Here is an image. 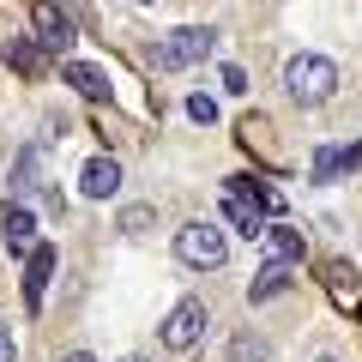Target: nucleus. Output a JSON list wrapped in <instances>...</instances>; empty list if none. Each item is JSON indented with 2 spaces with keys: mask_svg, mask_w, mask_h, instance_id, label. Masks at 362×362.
I'll use <instances>...</instances> for the list:
<instances>
[{
  "mask_svg": "<svg viewBox=\"0 0 362 362\" xmlns=\"http://www.w3.org/2000/svg\"><path fill=\"white\" fill-rule=\"evenodd\" d=\"M223 90H230V97H242V90H247V73H242V66H223Z\"/></svg>",
  "mask_w": 362,
  "mask_h": 362,
  "instance_id": "nucleus-19",
  "label": "nucleus"
},
{
  "mask_svg": "<svg viewBox=\"0 0 362 362\" xmlns=\"http://www.w3.org/2000/svg\"><path fill=\"white\" fill-rule=\"evenodd\" d=\"M211 49H218V30L211 25H181V30H169V37L157 42V73H181V66L206 61Z\"/></svg>",
  "mask_w": 362,
  "mask_h": 362,
  "instance_id": "nucleus-3",
  "label": "nucleus"
},
{
  "mask_svg": "<svg viewBox=\"0 0 362 362\" xmlns=\"http://www.w3.org/2000/svg\"><path fill=\"white\" fill-rule=\"evenodd\" d=\"M30 25H37V42H42V49H54V54L73 49V25H66V13H54V0H37Z\"/></svg>",
  "mask_w": 362,
  "mask_h": 362,
  "instance_id": "nucleus-5",
  "label": "nucleus"
},
{
  "mask_svg": "<svg viewBox=\"0 0 362 362\" xmlns=\"http://www.w3.org/2000/svg\"><path fill=\"white\" fill-rule=\"evenodd\" d=\"M223 218H230L242 235H266V206H259L254 194H230L223 199Z\"/></svg>",
  "mask_w": 362,
  "mask_h": 362,
  "instance_id": "nucleus-8",
  "label": "nucleus"
},
{
  "mask_svg": "<svg viewBox=\"0 0 362 362\" xmlns=\"http://www.w3.org/2000/svg\"><path fill=\"white\" fill-rule=\"evenodd\" d=\"M6 61H13L18 73H37V49H30V42H6Z\"/></svg>",
  "mask_w": 362,
  "mask_h": 362,
  "instance_id": "nucleus-14",
  "label": "nucleus"
},
{
  "mask_svg": "<svg viewBox=\"0 0 362 362\" xmlns=\"http://www.w3.org/2000/svg\"><path fill=\"white\" fill-rule=\"evenodd\" d=\"M187 115H194V121H206V127H211V121H218V103H211V97H187Z\"/></svg>",
  "mask_w": 362,
  "mask_h": 362,
  "instance_id": "nucleus-16",
  "label": "nucleus"
},
{
  "mask_svg": "<svg viewBox=\"0 0 362 362\" xmlns=\"http://www.w3.org/2000/svg\"><path fill=\"white\" fill-rule=\"evenodd\" d=\"M139 6H145V0H139Z\"/></svg>",
  "mask_w": 362,
  "mask_h": 362,
  "instance_id": "nucleus-24",
  "label": "nucleus"
},
{
  "mask_svg": "<svg viewBox=\"0 0 362 362\" xmlns=\"http://www.w3.org/2000/svg\"><path fill=\"white\" fill-rule=\"evenodd\" d=\"M175 259L194 272H218L223 259H230V242H223L218 223H181L175 230Z\"/></svg>",
  "mask_w": 362,
  "mask_h": 362,
  "instance_id": "nucleus-2",
  "label": "nucleus"
},
{
  "mask_svg": "<svg viewBox=\"0 0 362 362\" xmlns=\"http://www.w3.org/2000/svg\"><path fill=\"white\" fill-rule=\"evenodd\" d=\"M362 163V145H344V151H320L314 157V181H332L338 169H356Z\"/></svg>",
  "mask_w": 362,
  "mask_h": 362,
  "instance_id": "nucleus-13",
  "label": "nucleus"
},
{
  "mask_svg": "<svg viewBox=\"0 0 362 362\" xmlns=\"http://www.w3.org/2000/svg\"><path fill=\"white\" fill-rule=\"evenodd\" d=\"M0 362H18V350H13V326L0 320Z\"/></svg>",
  "mask_w": 362,
  "mask_h": 362,
  "instance_id": "nucleus-20",
  "label": "nucleus"
},
{
  "mask_svg": "<svg viewBox=\"0 0 362 362\" xmlns=\"http://www.w3.org/2000/svg\"><path fill=\"white\" fill-rule=\"evenodd\" d=\"M284 90L302 109H320V103H332V90H338V66L326 54H290L284 61Z\"/></svg>",
  "mask_w": 362,
  "mask_h": 362,
  "instance_id": "nucleus-1",
  "label": "nucleus"
},
{
  "mask_svg": "<svg viewBox=\"0 0 362 362\" xmlns=\"http://www.w3.org/2000/svg\"><path fill=\"white\" fill-rule=\"evenodd\" d=\"M320 362H332V356H320Z\"/></svg>",
  "mask_w": 362,
  "mask_h": 362,
  "instance_id": "nucleus-23",
  "label": "nucleus"
},
{
  "mask_svg": "<svg viewBox=\"0 0 362 362\" xmlns=\"http://www.w3.org/2000/svg\"><path fill=\"white\" fill-rule=\"evenodd\" d=\"M18 194H30V187H37V151H25L18 157V181H13Z\"/></svg>",
  "mask_w": 362,
  "mask_h": 362,
  "instance_id": "nucleus-15",
  "label": "nucleus"
},
{
  "mask_svg": "<svg viewBox=\"0 0 362 362\" xmlns=\"http://www.w3.org/2000/svg\"><path fill=\"white\" fill-rule=\"evenodd\" d=\"M284 290H290V266H278V259H266L247 296H254V302H272V296H284Z\"/></svg>",
  "mask_w": 362,
  "mask_h": 362,
  "instance_id": "nucleus-12",
  "label": "nucleus"
},
{
  "mask_svg": "<svg viewBox=\"0 0 362 362\" xmlns=\"http://www.w3.org/2000/svg\"><path fill=\"white\" fill-rule=\"evenodd\" d=\"M266 259H278V266H296L302 259V230H284V223H266Z\"/></svg>",
  "mask_w": 362,
  "mask_h": 362,
  "instance_id": "nucleus-10",
  "label": "nucleus"
},
{
  "mask_svg": "<svg viewBox=\"0 0 362 362\" xmlns=\"http://www.w3.org/2000/svg\"><path fill=\"white\" fill-rule=\"evenodd\" d=\"M78 187H85V199H109L121 187V163L115 157H90V163L78 169Z\"/></svg>",
  "mask_w": 362,
  "mask_h": 362,
  "instance_id": "nucleus-6",
  "label": "nucleus"
},
{
  "mask_svg": "<svg viewBox=\"0 0 362 362\" xmlns=\"http://www.w3.org/2000/svg\"><path fill=\"white\" fill-rule=\"evenodd\" d=\"M127 362H151V356H127Z\"/></svg>",
  "mask_w": 362,
  "mask_h": 362,
  "instance_id": "nucleus-22",
  "label": "nucleus"
},
{
  "mask_svg": "<svg viewBox=\"0 0 362 362\" xmlns=\"http://www.w3.org/2000/svg\"><path fill=\"white\" fill-rule=\"evenodd\" d=\"M61 78L78 90V97H90V103H103V97H109V73H103V66H90V61H66Z\"/></svg>",
  "mask_w": 362,
  "mask_h": 362,
  "instance_id": "nucleus-7",
  "label": "nucleus"
},
{
  "mask_svg": "<svg viewBox=\"0 0 362 362\" xmlns=\"http://www.w3.org/2000/svg\"><path fill=\"white\" fill-rule=\"evenodd\" d=\"M61 362H97V356H85V350H73V356H61Z\"/></svg>",
  "mask_w": 362,
  "mask_h": 362,
  "instance_id": "nucleus-21",
  "label": "nucleus"
},
{
  "mask_svg": "<svg viewBox=\"0 0 362 362\" xmlns=\"http://www.w3.org/2000/svg\"><path fill=\"white\" fill-rule=\"evenodd\" d=\"M145 223H151V211H145V206H127V211H121V230H127V235H139Z\"/></svg>",
  "mask_w": 362,
  "mask_h": 362,
  "instance_id": "nucleus-18",
  "label": "nucleus"
},
{
  "mask_svg": "<svg viewBox=\"0 0 362 362\" xmlns=\"http://www.w3.org/2000/svg\"><path fill=\"white\" fill-rule=\"evenodd\" d=\"M199 338H206V302L187 296V302H175L169 320H163V350H194Z\"/></svg>",
  "mask_w": 362,
  "mask_h": 362,
  "instance_id": "nucleus-4",
  "label": "nucleus"
},
{
  "mask_svg": "<svg viewBox=\"0 0 362 362\" xmlns=\"http://www.w3.org/2000/svg\"><path fill=\"white\" fill-rule=\"evenodd\" d=\"M6 247H13V254H37V218H30L25 206H6Z\"/></svg>",
  "mask_w": 362,
  "mask_h": 362,
  "instance_id": "nucleus-9",
  "label": "nucleus"
},
{
  "mask_svg": "<svg viewBox=\"0 0 362 362\" xmlns=\"http://www.w3.org/2000/svg\"><path fill=\"white\" fill-rule=\"evenodd\" d=\"M49 278H54V247H42V242H37V254H30V272H25V302H30V308H42V290H49Z\"/></svg>",
  "mask_w": 362,
  "mask_h": 362,
  "instance_id": "nucleus-11",
  "label": "nucleus"
},
{
  "mask_svg": "<svg viewBox=\"0 0 362 362\" xmlns=\"http://www.w3.org/2000/svg\"><path fill=\"white\" fill-rule=\"evenodd\" d=\"M235 362H266V344L259 338H235Z\"/></svg>",
  "mask_w": 362,
  "mask_h": 362,
  "instance_id": "nucleus-17",
  "label": "nucleus"
}]
</instances>
